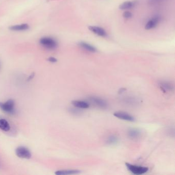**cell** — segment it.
<instances>
[{
    "mask_svg": "<svg viewBox=\"0 0 175 175\" xmlns=\"http://www.w3.org/2000/svg\"><path fill=\"white\" fill-rule=\"evenodd\" d=\"M40 44L44 48L48 50H55L58 47V42L51 36H44L40 39Z\"/></svg>",
    "mask_w": 175,
    "mask_h": 175,
    "instance_id": "obj_1",
    "label": "cell"
},
{
    "mask_svg": "<svg viewBox=\"0 0 175 175\" xmlns=\"http://www.w3.org/2000/svg\"><path fill=\"white\" fill-rule=\"evenodd\" d=\"M125 165L127 170L134 175H142L149 171V169L147 167L133 165L129 163H125Z\"/></svg>",
    "mask_w": 175,
    "mask_h": 175,
    "instance_id": "obj_2",
    "label": "cell"
},
{
    "mask_svg": "<svg viewBox=\"0 0 175 175\" xmlns=\"http://www.w3.org/2000/svg\"><path fill=\"white\" fill-rule=\"evenodd\" d=\"M15 103L14 100L9 99L5 103L0 102V108L4 112L9 114H15Z\"/></svg>",
    "mask_w": 175,
    "mask_h": 175,
    "instance_id": "obj_3",
    "label": "cell"
},
{
    "mask_svg": "<svg viewBox=\"0 0 175 175\" xmlns=\"http://www.w3.org/2000/svg\"><path fill=\"white\" fill-rule=\"evenodd\" d=\"M15 154L20 158L29 159L32 157V153L27 147L19 146L15 149Z\"/></svg>",
    "mask_w": 175,
    "mask_h": 175,
    "instance_id": "obj_4",
    "label": "cell"
},
{
    "mask_svg": "<svg viewBox=\"0 0 175 175\" xmlns=\"http://www.w3.org/2000/svg\"><path fill=\"white\" fill-rule=\"evenodd\" d=\"M89 100H91V102L93 103L95 105L99 108H108V103L100 98L91 97L89 98Z\"/></svg>",
    "mask_w": 175,
    "mask_h": 175,
    "instance_id": "obj_5",
    "label": "cell"
},
{
    "mask_svg": "<svg viewBox=\"0 0 175 175\" xmlns=\"http://www.w3.org/2000/svg\"><path fill=\"white\" fill-rule=\"evenodd\" d=\"M114 115L116 117L120 119H122L123 120L130 121V122H134L135 121V119L133 116L124 112H117L114 113Z\"/></svg>",
    "mask_w": 175,
    "mask_h": 175,
    "instance_id": "obj_6",
    "label": "cell"
},
{
    "mask_svg": "<svg viewBox=\"0 0 175 175\" xmlns=\"http://www.w3.org/2000/svg\"><path fill=\"white\" fill-rule=\"evenodd\" d=\"M88 29L91 32H93L94 34L99 36H102V37H106L108 36V33L106 32L105 30L103 28L98 26H91L88 27Z\"/></svg>",
    "mask_w": 175,
    "mask_h": 175,
    "instance_id": "obj_7",
    "label": "cell"
},
{
    "mask_svg": "<svg viewBox=\"0 0 175 175\" xmlns=\"http://www.w3.org/2000/svg\"><path fill=\"white\" fill-rule=\"evenodd\" d=\"M127 135L129 136V138L131 139H137L140 137L141 135V132L139 129H130L128 131Z\"/></svg>",
    "mask_w": 175,
    "mask_h": 175,
    "instance_id": "obj_8",
    "label": "cell"
},
{
    "mask_svg": "<svg viewBox=\"0 0 175 175\" xmlns=\"http://www.w3.org/2000/svg\"><path fill=\"white\" fill-rule=\"evenodd\" d=\"M160 21V18L158 17H154L149 20L146 24L145 28L146 30L152 29L153 28H155L157 26V24L159 23Z\"/></svg>",
    "mask_w": 175,
    "mask_h": 175,
    "instance_id": "obj_9",
    "label": "cell"
},
{
    "mask_svg": "<svg viewBox=\"0 0 175 175\" xmlns=\"http://www.w3.org/2000/svg\"><path fill=\"white\" fill-rule=\"evenodd\" d=\"M29 28V26L27 24H21L18 25H12L9 27V29L15 32L25 31Z\"/></svg>",
    "mask_w": 175,
    "mask_h": 175,
    "instance_id": "obj_10",
    "label": "cell"
},
{
    "mask_svg": "<svg viewBox=\"0 0 175 175\" xmlns=\"http://www.w3.org/2000/svg\"><path fill=\"white\" fill-rule=\"evenodd\" d=\"M159 85L161 89L163 91L164 93L167 91H172L173 90V85H172L170 83L168 82L163 81L159 83Z\"/></svg>",
    "mask_w": 175,
    "mask_h": 175,
    "instance_id": "obj_11",
    "label": "cell"
},
{
    "mask_svg": "<svg viewBox=\"0 0 175 175\" xmlns=\"http://www.w3.org/2000/svg\"><path fill=\"white\" fill-rule=\"evenodd\" d=\"M78 44L80 47H81L87 51H90L91 53H96L97 51V50L94 46L84 42H80Z\"/></svg>",
    "mask_w": 175,
    "mask_h": 175,
    "instance_id": "obj_12",
    "label": "cell"
},
{
    "mask_svg": "<svg viewBox=\"0 0 175 175\" xmlns=\"http://www.w3.org/2000/svg\"><path fill=\"white\" fill-rule=\"evenodd\" d=\"M80 173V171L77 170H60L55 172L57 175H76Z\"/></svg>",
    "mask_w": 175,
    "mask_h": 175,
    "instance_id": "obj_13",
    "label": "cell"
},
{
    "mask_svg": "<svg viewBox=\"0 0 175 175\" xmlns=\"http://www.w3.org/2000/svg\"><path fill=\"white\" fill-rule=\"evenodd\" d=\"M72 104L75 108H78L80 109H86L89 107V104L88 102L79 100L73 101L72 102Z\"/></svg>",
    "mask_w": 175,
    "mask_h": 175,
    "instance_id": "obj_14",
    "label": "cell"
},
{
    "mask_svg": "<svg viewBox=\"0 0 175 175\" xmlns=\"http://www.w3.org/2000/svg\"><path fill=\"white\" fill-rule=\"evenodd\" d=\"M0 129L4 132H8L10 130V124L6 120L0 119Z\"/></svg>",
    "mask_w": 175,
    "mask_h": 175,
    "instance_id": "obj_15",
    "label": "cell"
},
{
    "mask_svg": "<svg viewBox=\"0 0 175 175\" xmlns=\"http://www.w3.org/2000/svg\"><path fill=\"white\" fill-rule=\"evenodd\" d=\"M135 5V3L131 1H127L120 4L119 6V9L121 10H126L132 9Z\"/></svg>",
    "mask_w": 175,
    "mask_h": 175,
    "instance_id": "obj_16",
    "label": "cell"
},
{
    "mask_svg": "<svg viewBox=\"0 0 175 175\" xmlns=\"http://www.w3.org/2000/svg\"><path fill=\"white\" fill-rule=\"evenodd\" d=\"M119 141V139L117 137V136L116 135L109 136V137L106 140V143L109 146H112V145H115L116 144L118 143Z\"/></svg>",
    "mask_w": 175,
    "mask_h": 175,
    "instance_id": "obj_17",
    "label": "cell"
},
{
    "mask_svg": "<svg viewBox=\"0 0 175 175\" xmlns=\"http://www.w3.org/2000/svg\"><path fill=\"white\" fill-rule=\"evenodd\" d=\"M70 112L71 113H73L74 114H81L82 111H81V109L78 108H71L70 109Z\"/></svg>",
    "mask_w": 175,
    "mask_h": 175,
    "instance_id": "obj_18",
    "label": "cell"
},
{
    "mask_svg": "<svg viewBox=\"0 0 175 175\" xmlns=\"http://www.w3.org/2000/svg\"><path fill=\"white\" fill-rule=\"evenodd\" d=\"M123 16L124 18L129 19L132 17V14L131 12L127 11V12H124L123 14Z\"/></svg>",
    "mask_w": 175,
    "mask_h": 175,
    "instance_id": "obj_19",
    "label": "cell"
},
{
    "mask_svg": "<svg viewBox=\"0 0 175 175\" xmlns=\"http://www.w3.org/2000/svg\"><path fill=\"white\" fill-rule=\"evenodd\" d=\"M48 61L51 63H56L57 62V59L56 58H54V57H50L48 58Z\"/></svg>",
    "mask_w": 175,
    "mask_h": 175,
    "instance_id": "obj_20",
    "label": "cell"
},
{
    "mask_svg": "<svg viewBox=\"0 0 175 175\" xmlns=\"http://www.w3.org/2000/svg\"><path fill=\"white\" fill-rule=\"evenodd\" d=\"M1 162L0 161V168H1Z\"/></svg>",
    "mask_w": 175,
    "mask_h": 175,
    "instance_id": "obj_21",
    "label": "cell"
},
{
    "mask_svg": "<svg viewBox=\"0 0 175 175\" xmlns=\"http://www.w3.org/2000/svg\"><path fill=\"white\" fill-rule=\"evenodd\" d=\"M0 66H1V65H0Z\"/></svg>",
    "mask_w": 175,
    "mask_h": 175,
    "instance_id": "obj_22",
    "label": "cell"
}]
</instances>
